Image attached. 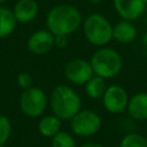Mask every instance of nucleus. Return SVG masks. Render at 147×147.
<instances>
[{
	"instance_id": "1a4fd4ad",
	"label": "nucleus",
	"mask_w": 147,
	"mask_h": 147,
	"mask_svg": "<svg viewBox=\"0 0 147 147\" xmlns=\"http://www.w3.org/2000/svg\"><path fill=\"white\" fill-rule=\"evenodd\" d=\"M116 13L126 21H137L147 9V0H114Z\"/></svg>"
},
{
	"instance_id": "a878e982",
	"label": "nucleus",
	"mask_w": 147,
	"mask_h": 147,
	"mask_svg": "<svg viewBox=\"0 0 147 147\" xmlns=\"http://www.w3.org/2000/svg\"><path fill=\"white\" fill-rule=\"evenodd\" d=\"M0 147H7V145H1Z\"/></svg>"
},
{
	"instance_id": "6ab92c4d",
	"label": "nucleus",
	"mask_w": 147,
	"mask_h": 147,
	"mask_svg": "<svg viewBox=\"0 0 147 147\" xmlns=\"http://www.w3.org/2000/svg\"><path fill=\"white\" fill-rule=\"evenodd\" d=\"M10 134H11L10 119L5 115H0V146L7 145Z\"/></svg>"
},
{
	"instance_id": "20e7f679",
	"label": "nucleus",
	"mask_w": 147,
	"mask_h": 147,
	"mask_svg": "<svg viewBox=\"0 0 147 147\" xmlns=\"http://www.w3.org/2000/svg\"><path fill=\"white\" fill-rule=\"evenodd\" d=\"M84 34L94 46H106L113 40V25L101 14H91L84 21Z\"/></svg>"
},
{
	"instance_id": "2eb2a0df",
	"label": "nucleus",
	"mask_w": 147,
	"mask_h": 147,
	"mask_svg": "<svg viewBox=\"0 0 147 147\" xmlns=\"http://www.w3.org/2000/svg\"><path fill=\"white\" fill-rule=\"evenodd\" d=\"M16 18L13 10L0 7V38H6L13 33L16 26Z\"/></svg>"
},
{
	"instance_id": "ddd939ff",
	"label": "nucleus",
	"mask_w": 147,
	"mask_h": 147,
	"mask_svg": "<svg viewBox=\"0 0 147 147\" xmlns=\"http://www.w3.org/2000/svg\"><path fill=\"white\" fill-rule=\"evenodd\" d=\"M138 37V29L131 21L123 20L113 26V39L119 44H130Z\"/></svg>"
},
{
	"instance_id": "0eeeda50",
	"label": "nucleus",
	"mask_w": 147,
	"mask_h": 147,
	"mask_svg": "<svg viewBox=\"0 0 147 147\" xmlns=\"http://www.w3.org/2000/svg\"><path fill=\"white\" fill-rule=\"evenodd\" d=\"M102 102L105 109L110 114L123 113L129 102V95L124 87L119 85L107 86L106 92L102 96Z\"/></svg>"
},
{
	"instance_id": "dca6fc26",
	"label": "nucleus",
	"mask_w": 147,
	"mask_h": 147,
	"mask_svg": "<svg viewBox=\"0 0 147 147\" xmlns=\"http://www.w3.org/2000/svg\"><path fill=\"white\" fill-rule=\"evenodd\" d=\"M107 85L103 78L99 76H93L86 84H85V92L88 98L91 99H100L103 96L106 92Z\"/></svg>"
},
{
	"instance_id": "a211bd4d",
	"label": "nucleus",
	"mask_w": 147,
	"mask_h": 147,
	"mask_svg": "<svg viewBox=\"0 0 147 147\" xmlns=\"http://www.w3.org/2000/svg\"><path fill=\"white\" fill-rule=\"evenodd\" d=\"M119 147H147V139L139 133H127L122 138Z\"/></svg>"
},
{
	"instance_id": "9d476101",
	"label": "nucleus",
	"mask_w": 147,
	"mask_h": 147,
	"mask_svg": "<svg viewBox=\"0 0 147 147\" xmlns=\"http://www.w3.org/2000/svg\"><path fill=\"white\" fill-rule=\"evenodd\" d=\"M55 46V36L49 30H38L28 40V48L36 55L48 53Z\"/></svg>"
},
{
	"instance_id": "39448f33",
	"label": "nucleus",
	"mask_w": 147,
	"mask_h": 147,
	"mask_svg": "<svg viewBox=\"0 0 147 147\" xmlns=\"http://www.w3.org/2000/svg\"><path fill=\"white\" fill-rule=\"evenodd\" d=\"M102 126V121L99 114L90 109H80L71 119L70 129L75 136L88 138L95 136Z\"/></svg>"
},
{
	"instance_id": "aec40b11",
	"label": "nucleus",
	"mask_w": 147,
	"mask_h": 147,
	"mask_svg": "<svg viewBox=\"0 0 147 147\" xmlns=\"http://www.w3.org/2000/svg\"><path fill=\"white\" fill-rule=\"evenodd\" d=\"M17 84L23 90H26V88L31 87V85H32V77H31V75L28 74V72L18 74V76H17Z\"/></svg>"
},
{
	"instance_id": "6e6552de",
	"label": "nucleus",
	"mask_w": 147,
	"mask_h": 147,
	"mask_svg": "<svg viewBox=\"0 0 147 147\" xmlns=\"http://www.w3.org/2000/svg\"><path fill=\"white\" fill-rule=\"evenodd\" d=\"M64 75L70 83L75 85H85L94 76V72L88 61L75 59L67 63Z\"/></svg>"
},
{
	"instance_id": "f257e3e1",
	"label": "nucleus",
	"mask_w": 147,
	"mask_h": 147,
	"mask_svg": "<svg viewBox=\"0 0 147 147\" xmlns=\"http://www.w3.org/2000/svg\"><path fill=\"white\" fill-rule=\"evenodd\" d=\"M82 24L80 11L71 5H57L53 7L46 17L48 30L56 36H69Z\"/></svg>"
},
{
	"instance_id": "f3484780",
	"label": "nucleus",
	"mask_w": 147,
	"mask_h": 147,
	"mask_svg": "<svg viewBox=\"0 0 147 147\" xmlns=\"http://www.w3.org/2000/svg\"><path fill=\"white\" fill-rule=\"evenodd\" d=\"M52 147H76V140L74 136L67 131H60L51 141Z\"/></svg>"
},
{
	"instance_id": "b1692460",
	"label": "nucleus",
	"mask_w": 147,
	"mask_h": 147,
	"mask_svg": "<svg viewBox=\"0 0 147 147\" xmlns=\"http://www.w3.org/2000/svg\"><path fill=\"white\" fill-rule=\"evenodd\" d=\"M144 42L145 44H147V33L145 34V37H144Z\"/></svg>"
},
{
	"instance_id": "423d86ee",
	"label": "nucleus",
	"mask_w": 147,
	"mask_h": 147,
	"mask_svg": "<svg viewBox=\"0 0 147 147\" xmlns=\"http://www.w3.org/2000/svg\"><path fill=\"white\" fill-rule=\"evenodd\" d=\"M20 107L24 115L37 118L44 114L47 107V96L39 87H29L24 90L20 98Z\"/></svg>"
},
{
	"instance_id": "393cba45",
	"label": "nucleus",
	"mask_w": 147,
	"mask_h": 147,
	"mask_svg": "<svg viewBox=\"0 0 147 147\" xmlns=\"http://www.w3.org/2000/svg\"><path fill=\"white\" fill-rule=\"evenodd\" d=\"M7 0H0V3H3V2H6Z\"/></svg>"
},
{
	"instance_id": "4be33fe9",
	"label": "nucleus",
	"mask_w": 147,
	"mask_h": 147,
	"mask_svg": "<svg viewBox=\"0 0 147 147\" xmlns=\"http://www.w3.org/2000/svg\"><path fill=\"white\" fill-rule=\"evenodd\" d=\"M78 147H103V146H101L100 144H95V142H87V144H83Z\"/></svg>"
},
{
	"instance_id": "7ed1b4c3",
	"label": "nucleus",
	"mask_w": 147,
	"mask_h": 147,
	"mask_svg": "<svg viewBox=\"0 0 147 147\" xmlns=\"http://www.w3.org/2000/svg\"><path fill=\"white\" fill-rule=\"evenodd\" d=\"M90 63L94 75L103 79L116 77L123 68V59L121 54L110 47L99 48L92 55Z\"/></svg>"
},
{
	"instance_id": "f8f14e48",
	"label": "nucleus",
	"mask_w": 147,
	"mask_h": 147,
	"mask_svg": "<svg viewBox=\"0 0 147 147\" xmlns=\"http://www.w3.org/2000/svg\"><path fill=\"white\" fill-rule=\"evenodd\" d=\"M126 110L136 121H147V92H138L129 98Z\"/></svg>"
},
{
	"instance_id": "412c9836",
	"label": "nucleus",
	"mask_w": 147,
	"mask_h": 147,
	"mask_svg": "<svg viewBox=\"0 0 147 147\" xmlns=\"http://www.w3.org/2000/svg\"><path fill=\"white\" fill-rule=\"evenodd\" d=\"M67 44H68V40H67L65 36H56L55 37V46L63 48L67 46Z\"/></svg>"
},
{
	"instance_id": "5701e85b",
	"label": "nucleus",
	"mask_w": 147,
	"mask_h": 147,
	"mask_svg": "<svg viewBox=\"0 0 147 147\" xmlns=\"http://www.w3.org/2000/svg\"><path fill=\"white\" fill-rule=\"evenodd\" d=\"M90 1H91L92 3H100L102 0H90Z\"/></svg>"
},
{
	"instance_id": "9b49d317",
	"label": "nucleus",
	"mask_w": 147,
	"mask_h": 147,
	"mask_svg": "<svg viewBox=\"0 0 147 147\" xmlns=\"http://www.w3.org/2000/svg\"><path fill=\"white\" fill-rule=\"evenodd\" d=\"M38 10L39 6L36 0H18L13 8V14L17 22L30 23L37 17Z\"/></svg>"
},
{
	"instance_id": "f03ea898",
	"label": "nucleus",
	"mask_w": 147,
	"mask_h": 147,
	"mask_svg": "<svg viewBox=\"0 0 147 147\" xmlns=\"http://www.w3.org/2000/svg\"><path fill=\"white\" fill-rule=\"evenodd\" d=\"M49 102L53 114L62 121H70L82 109L79 94L68 85H57L52 91Z\"/></svg>"
},
{
	"instance_id": "4468645a",
	"label": "nucleus",
	"mask_w": 147,
	"mask_h": 147,
	"mask_svg": "<svg viewBox=\"0 0 147 147\" xmlns=\"http://www.w3.org/2000/svg\"><path fill=\"white\" fill-rule=\"evenodd\" d=\"M62 119H60L57 116L53 115H46L40 118L38 123V131L42 137L46 138H53L56 133L61 131Z\"/></svg>"
}]
</instances>
